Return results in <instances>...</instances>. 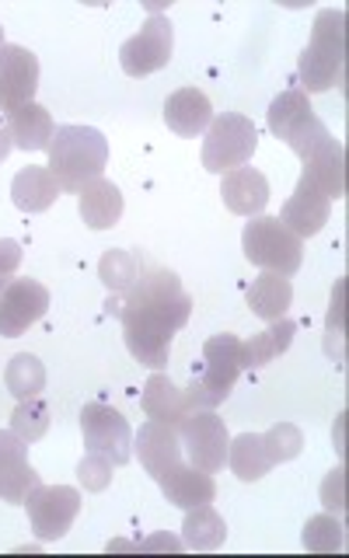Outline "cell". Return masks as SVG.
Segmentation results:
<instances>
[{
  "mask_svg": "<svg viewBox=\"0 0 349 558\" xmlns=\"http://www.w3.org/2000/svg\"><path fill=\"white\" fill-rule=\"evenodd\" d=\"M189 314L192 296L182 290L179 276L161 266L140 269L136 287L119 304L122 339H127L130 356L151 371H165L171 339L189 322Z\"/></svg>",
  "mask_w": 349,
  "mask_h": 558,
  "instance_id": "obj_1",
  "label": "cell"
},
{
  "mask_svg": "<svg viewBox=\"0 0 349 558\" xmlns=\"http://www.w3.org/2000/svg\"><path fill=\"white\" fill-rule=\"evenodd\" d=\"M49 171L60 192H81L87 182L101 179L109 165V140L92 126H57L49 140Z\"/></svg>",
  "mask_w": 349,
  "mask_h": 558,
  "instance_id": "obj_2",
  "label": "cell"
},
{
  "mask_svg": "<svg viewBox=\"0 0 349 558\" xmlns=\"http://www.w3.org/2000/svg\"><path fill=\"white\" fill-rule=\"evenodd\" d=\"M346 66V14L328 8L318 11L311 28V43L297 60V74H301L304 95H322L328 87L342 81Z\"/></svg>",
  "mask_w": 349,
  "mask_h": 558,
  "instance_id": "obj_3",
  "label": "cell"
},
{
  "mask_svg": "<svg viewBox=\"0 0 349 558\" xmlns=\"http://www.w3.org/2000/svg\"><path fill=\"white\" fill-rule=\"evenodd\" d=\"M203 374L185 388L192 412L200 409H217L220 401H227V395L234 391L238 377L249 371L244 363V342L231 331H220V336L206 339L203 345Z\"/></svg>",
  "mask_w": 349,
  "mask_h": 558,
  "instance_id": "obj_4",
  "label": "cell"
},
{
  "mask_svg": "<svg viewBox=\"0 0 349 558\" xmlns=\"http://www.w3.org/2000/svg\"><path fill=\"white\" fill-rule=\"evenodd\" d=\"M241 248L252 266L276 272L284 279H290L304 262V241L290 234L276 217H252L244 223Z\"/></svg>",
  "mask_w": 349,
  "mask_h": 558,
  "instance_id": "obj_5",
  "label": "cell"
},
{
  "mask_svg": "<svg viewBox=\"0 0 349 558\" xmlns=\"http://www.w3.org/2000/svg\"><path fill=\"white\" fill-rule=\"evenodd\" d=\"M258 147V136L249 116L224 112L206 126L203 136V168L214 174H227L234 168H244L252 161V154Z\"/></svg>",
  "mask_w": 349,
  "mask_h": 558,
  "instance_id": "obj_6",
  "label": "cell"
},
{
  "mask_svg": "<svg viewBox=\"0 0 349 558\" xmlns=\"http://www.w3.org/2000/svg\"><path fill=\"white\" fill-rule=\"evenodd\" d=\"M269 133L276 136V140H284V144L301 157H304L322 144V140L328 136V130H325V122L314 116V109H311V101H308V95L304 92H284L279 98H273V105H269Z\"/></svg>",
  "mask_w": 349,
  "mask_h": 558,
  "instance_id": "obj_7",
  "label": "cell"
},
{
  "mask_svg": "<svg viewBox=\"0 0 349 558\" xmlns=\"http://www.w3.org/2000/svg\"><path fill=\"white\" fill-rule=\"evenodd\" d=\"M179 440H182V453L189 458V464L206 471V475H217V471L227 464L231 433H227L224 418L214 409L189 412L179 423Z\"/></svg>",
  "mask_w": 349,
  "mask_h": 558,
  "instance_id": "obj_8",
  "label": "cell"
},
{
  "mask_svg": "<svg viewBox=\"0 0 349 558\" xmlns=\"http://www.w3.org/2000/svg\"><path fill=\"white\" fill-rule=\"evenodd\" d=\"M32 534L39 541H60L81 513V493L74 485H35L25 496Z\"/></svg>",
  "mask_w": 349,
  "mask_h": 558,
  "instance_id": "obj_9",
  "label": "cell"
},
{
  "mask_svg": "<svg viewBox=\"0 0 349 558\" xmlns=\"http://www.w3.org/2000/svg\"><path fill=\"white\" fill-rule=\"evenodd\" d=\"M81 436L84 447L109 458L116 468H122L133 458V429L122 418L119 409L101 405V401H92V405L81 409Z\"/></svg>",
  "mask_w": 349,
  "mask_h": 558,
  "instance_id": "obj_10",
  "label": "cell"
},
{
  "mask_svg": "<svg viewBox=\"0 0 349 558\" xmlns=\"http://www.w3.org/2000/svg\"><path fill=\"white\" fill-rule=\"evenodd\" d=\"M171 49H174V28L165 14H151L144 28H140L133 39L122 43L119 49V63L130 77H151L157 70H165L171 63Z\"/></svg>",
  "mask_w": 349,
  "mask_h": 558,
  "instance_id": "obj_11",
  "label": "cell"
},
{
  "mask_svg": "<svg viewBox=\"0 0 349 558\" xmlns=\"http://www.w3.org/2000/svg\"><path fill=\"white\" fill-rule=\"evenodd\" d=\"M49 311V290L39 279H11L0 290V336L17 339L25 331L43 322V314Z\"/></svg>",
  "mask_w": 349,
  "mask_h": 558,
  "instance_id": "obj_12",
  "label": "cell"
},
{
  "mask_svg": "<svg viewBox=\"0 0 349 558\" xmlns=\"http://www.w3.org/2000/svg\"><path fill=\"white\" fill-rule=\"evenodd\" d=\"M35 87H39V60L25 46L0 49V112H14L32 105Z\"/></svg>",
  "mask_w": 349,
  "mask_h": 558,
  "instance_id": "obj_13",
  "label": "cell"
},
{
  "mask_svg": "<svg viewBox=\"0 0 349 558\" xmlns=\"http://www.w3.org/2000/svg\"><path fill=\"white\" fill-rule=\"evenodd\" d=\"M35 485H39V471L28 461V444L17 433L0 429V499L22 506Z\"/></svg>",
  "mask_w": 349,
  "mask_h": 558,
  "instance_id": "obj_14",
  "label": "cell"
},
{
  "mask_svg": "<svg viewBox=\"0 0 349 558\" xmlns=\"http://www.w3.org/2000/svg\"><path fill=\"white\" fill-rule=\"evenodd\" d=\"M328 217H332V199L328 196H322L318 189H314L308 179H301L297 182V189H293V196L284 203V209H279V223L287 227L290 234H297V238H314L322 231V227L328 223Z\"/></svg>",
  "mask_w": 349,
  "mask_h": 558,
  "instance_id": "obj_15",
  "label": "cell"
},
{
  "mask_svg": "<svg viewBox=\"0 0 349 558\" xmlns=\"http://www.w3.org/2000/svg\"><path fill=\"white\" fill-rule=\"evenodd\" d=\"M136 453H140V464H144L147 475L157 482L171 471L174 464H182V440H179V426L171 423H154L147 418L144 426H140V436H136Z\"/></svg>",
  "mask_w": 349,
  "mask_h": 558,
  "instance_id": "obj_16",
  "label": "cell"
},
{
  "mask_svg": "<svg viewBox=\"0 0 349 558\" xmlns=\"http://www.w3.org/2000/svg\"><path fill=\"white\" fill-rule=\"evenodd\" d=\"M314 189L322 192L328 199H342L346 196V150H342V140L336 136H325L318 147H314L304 157V174Z\"/></svg>",
  "mask_w": 349,
  "mask_h": 558,
  "instance_id": "obj_17",
  "label": "cell"
},
{
  "mask_svg": "<svg viewBox=\"0 0 349 558\" xmlns=\"http://www.w3.org/2000/svg\"><path fill=\"white\" fill-rule=\"evenodd\" d=\"M224 185H220V196H224V206L231 209V214L238 217H258L262 209H266L269 203V182L266 174H262L258 168H234L220 174Z\"/></svg>",
  "mask_w": 349,
  "mask_h": 558,
  "instance_id": "obj_18",
  "label": "cell"
},
{
  "mask_svg": "<svg viewBox=\"0 0 349 558\" xmlns=\"http://www.w3.org/2000/svg\"><path fill=\"white\" fill-rule=\"evenodd\" d=\"M157 485H161L165 499L171 506H179V510H196V506L217 499L214 475H206V471L192 464H174L171 471H165V475L157 478Z\"/></svg>",
  "mask_w": 349,
  "mask_h": 558,
  "instance_id": "obj_19",
  "label": "cell"
},
{
  "mask_svg": "<svg viewBox=\"0 0 349 558\" xmlns=\"http://www.w3.org/2000/svg\"><path fill=\"white\" fill-rule=\"evenodd\" d=\"M165 122L171 133L179 136H200L214 122V105L200 92V87H182V92L168 95L165 101Z\"/></svg>",
  "mask_w": 349,
  "mask_h": 558,
  "instance_id": "obj_20",
  "label": "cell"
},
{
  "mask_svg": "<svg viewBox=\"0 0 349 558\" xmlns=\"http://www.w3.org/2000/svg\"><path fill=\"white\" fill-rule=\"evenodd\" d=\"M140 405H144V415L154 418V423H171V426H179L182 418L192 412L189 395L161 371H154L151 380L144 384V398H140Z\"/></svg>",
  "mask_w": 349,
  "mask_h": 558,
  "instance_id": "obj_21",
  "label": "cell"
},
{
  "mask_svg": "<svg viewBox=\"0 0 349 558\" xmlns=\"http://www.w3.org/2000/svg\"><path fill=\"white\" fill-rule=\"evenodd\" d=\"M77 214L92 231H109L122 217V192L109 179H95L77 192Z\"/></svg>",
  "mask_w": 349,
  "mask_h": 558,
  "instance_id": "obj_22",
  "label": "cell"
},
{
  "mask_svg": "<svg viewBox=\"0 0 349 558\" xmlns=\"http://www.w3.org/2000/svg\"><path fill=\"white\" fill-rule=\"evenodd\" d=\"M11 199L22 214H43L52 203L60 199V185L52 179V171L46 165H28L14 174L11 182Z\"/></svg>",
  "mask_w": 349,
  "mask_h": 558,
  "instance_id": "obj_23",
  "label": "cell"
},
{
  "mask_svg": "<svg viewBox=\"0 0 349 558\" xmlns=\"http://www.w3.org/2000/svg\"><path fill=\"white\" fill-rule=\"evenodd\" d=\"M11 144L22 147V150H46L52 133H57V126H52V116L46 105L32 101V105H22V109L8 112V130Z\"/></svg>",
  "mask_w": 349,
  "mask_h": 558,
  "instance_id": "obj_24",
  "label": "cell"
},
{
  "mask_svg": "<svg viewBox=\"0 0 349 558\" xmlns=\"http://www.w3.org/2000/svg\"><path fill=\"white\" fill-rule=\"evenodd\" d=\"M227 464L241 478V482H258L269 475L273 458H269V447L262 440V433H241L227 447Z\"/></svg>",
  "mask_w": 349,
  "mask_h": 558,
  "instance_id": "obj_25",
  "label": "cell"
},
{
  "mask_svg": "<svg viewBox=\"0 0 349 558\" xmlns=\"http://www.w3.org/2000/svg\"><path fill=\"white\" fill-rule=\"evenodd\" d=\"M227 541V523L209 502L196 506V510H185L182 523V545L189 551H217Z\"/></svg>",
  "mask_w": 349,
  "mask_h": 558,
  "instance_id": "obj_26",
  "label": "cell"
},
{
  "mask_svg": "<svg viewBox=\"0 0 349 558\" xmlns=\"http://www.w3.org/2000/svg\"><path fill=\"white\" fill-rule=\"evenodd\" d=\"M290 301H293L290 279L276 276V272H262L255 283H252V290H249V307H252V314H258L262 322L287 318Z\"/></svg>",
  "mask_w": 349,
  "mask_h": 558,
  "instance_id": "obj_27",
  "label": "cell"
},
{
  "mask_svg": "<svg viewBox=\"0 0 349 558\" xmlns=\"http://www.w3.org/2000/svg\"><path fill=\"white\" fill-rule=\"evenodd\" d=\"M293 336H297V325L290 318L269 322L266 331H258V336H252V342H244V363H249V366H266V363H273L276 356L287 353Z\"/></svg>",
  "mask_w": 349,
  "mask_h": 558,
  "instance_id": "obj_28",
  "label": "cell"
},
{
  "mask_svg": "<svg viewBox=\"0 0 349 558\" xmlns=\"http://www.w3.org/2000/svg\"><path fill=\"white\" fill-rule=\"evenodd\" d=\"M4 384H8V391H11L17 401L39 398V395H43V388H46V366L39 363V356H32V353H17V356L8 363Z\"/></svg>",
  "mask_w": 349,
  "mask_h": 558,
  "instance_id": "obj_29",
  "label": "cell"
},
{
  "mask_svg": "<svg viewBox=\"0 0 349 558\" xmlns=\"http://www.w3.org/2000/svg\"><path fill=\"white\" fill-rule=\"evenodd\" d=\"M140 269H144V266H140V258L133 252H122V248H109L98 262L101 283L109 287V293H116V296H127L136 287Z\"/></svg>",
  "mask_w": 349,
  "mask_h": 558,
  "instance_id": "obj_30",
  "label": "cell"
},
{
  "mask_svg": "<svg viewBox=\"0 0 349 558\" xmlns=\"http://www.w3.org/2000/svg\"><path fill=\"white\" fill-rule=\"evenodd\" d=\"M49 429V405L43 398H28V401H17L14 412H11V433L22 436L25 444L43 440Z\"/></svg>",
  "mask_w": 349,
  "mask_h": 558,
  "instance_id": "obj_31",
  "label": "cell"
},
{
  "mask_svg": "<svg viewBox=\"0 0 349 558\" xmlns=\"http://www.w3.org/2000/svg\"><path fill=\"white\" fill-rule=\"evenodd\" d=\"M346 534H342V517L336 513H322L308 520L304 527V548L308 551H342Z\"/></svg>",
  "mask_w": 349,
  "mask_h": 558,
  "instance_id": "obj_32",
  "label": "cell"
},
{
  "mask_svg": "<svg viewBox=\"0 0 349 558\" xmlns=\"http://www.w3.org/2000/svg\"><path fill=\"white\" fill-rule=\"evenodd\" d=\"M262 440H266V447H269L273 464H287L304 450V433L293 423H276L273 429L262 433Z\"/></svg>",
  "mask_w": 349,
  "mask_h": 558,
  "instance_id": "obj_33",
  "label": "cell"
},
{
  "mask_svg": "<svg viewBox=\"0 0 349 558\" xmlns=\"http://www.w3.org/2000/svg\"><path fill=\"white\" fill-rule=\"evenodd\" d=\"M112 461L109 458H101V453H95V450H87L84 458H81V464H77V478H81V485L87 488V493H105V488L112 485Z\"/></svg>",
  "mask_w": 349,
  "mask_h": 558,
  "instance_id": "obj_34",
  "label": "cell"
},
{
  "mask_svg": "<svg viewBox=\"0 0 349 558\" xmlns=\"http://www.w3.org/2000/svg\"><path fill=\"white\" fill-rule=\"evenodd\" d=\"M342 296H346V283L339 279L336 290H332V307H328V325H325V349L336 360H346V349H342Z\"/></svg>",
  "mask_w": 349,
  "mask_h": 558,
  "instance_id": "obj_35",
  "label": "cell"
},
{
  "mask_svg": "<svg viewBox=\"0 0 349 558\" xmlns=\"http://www.w3.org/2000/svg\"><path fill=\"white\" fill-rule=\"evenodd\" d=\"M342 475H346V471H342V468H336V471H328V478H325V485H322V502H325V510H328V513H336V517H342V513H346V496H342Z\"/></svg>",
  "mask_w": 349,
  "mask_h": 558,
  "instance_id": "obj_36",
  "label": "cell"
},
{
  "mask_svg": "<svg viewBox=\"0 0 349 558\" xmlns=\"http://www.w3.org/2000/svg\"><path fill=\"white\" fill-rule=\"evenodd\" d=\"M22 266V244L11 238H0V269L8 276H14V269Z\"/></svg>",
  "mask_w": 349,
  "mask_h": 558,
  "instance_id": "obj_37",
  "label": "cell"
},
{
  "mask_svg": "<svg viewBox=\"0 0 349 558\" xmlns=\"http://www.w3.org/2000/svg\"><path fill=\"white\" fill-rule=\"evenodd\" d=\"M136 548H144V551H182L185 545H182L179 537H171V534H154L147 541H140Z\"/></svg>",
  "mask_w": 349,
  "mask_h": 558,
  "instance_id": "obj_38",
  "label": "cell"
},
{
  "mask_svg": "<svg viewBox=\"0 0 349 558\" xmlns=\"http://www.w3.org/2000/svg\"><path fill=\"white\" fill-rule=\"evenodd\" d=\"M11 136L8 133H0V161H8V154H11Z\"/></svg>",
  "mask_w": 349,
  "mask_h": 558,
  "instance_id": "obj_39",
  "label": "cell"
},
{
  "mask_svg": "<svg viewBox=\"0 0 349 558\" xmlns=\"http://www.w3.org/2000/svg\"><path fill=\"white\" fill-rule=\"evenodd\" d=\"M11 279H14V276H8V272H4V269H0V290H4V287H8V283H11Z\"/></svg>",
  "mask_w": 349,
  "mask_h": 558,
  "instance_id": "obj_40",
  "label": "cell"
},
{
  "mask_svg": "<svg viewBox=\"0 0 349 558\" xmlns=\"http://www.w3.org/2000/svg\"><path fill=\"white\" fill-rule=\"evenodd\" d=\"M0 49H4V28H0Z\"/></svg>",
  "mask_w": 349,
  "mask_h": 558,
  "instance_id": "obj_41",
  "label": "cell"
}]
</instances>
